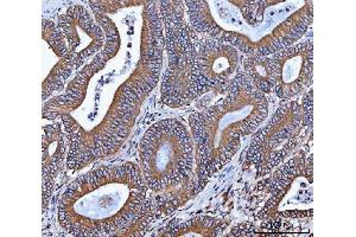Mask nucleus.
Instances as JSON below:
<instances>
[{
	"label": "nucleus",
	"instance_id": "1",
	"mask_svg": "<svg viewBox=\"0 0 356 237\" xmlns=\"http://www.w3.org/2000/svg\"><path fill=\"white\" fill-rule=\"evenodd\" d=\"M147 190L142 170L131 161L90 170L62 193L58 222L72 236L120 235L149 213Z\"/></svg>",
	"mask_w": 356,
	"mask_h": 237
},
{
	"label": "nucleus",
	"instance_id": "2",
	"mask_svg": "<svg viewBox=\"0 0 356 237\" xmlns=\"http://www.w3.org/2000/svg\"><path fill=\"white\" fill-rule=\"evenodd\" d=\"M268 115V100L243 70L227 90L226 97L188 121L196 145L194 195L226 166L239 151L243 137L254 133Z\"/></svg>",
	"mask_w": 356,
	"mask_h": 237
},
{
	"label": "nucleus",
	"instance_id": "3",
	"mask_svg": "<svg viewBox=\"0 0 356 237\" xmlns=\"http://www.w3.org/2000/svg\"><path fill=\"white\" fill-rule=\"evenodd\" d=\"M168 67L163 76L161 100L171 108L191 104L207 92L200 80L193 30L184 19L182 0L159 1Z\"/></svg>",
	"mask_w": 356,
	"mask_h": 237
},
{
	"label": "nucleus",
	"instance_id": "4",
	"mask_svg": "<svg viewBox=\"0 0 356 237\" xmlns=\"http://www.w3.org/2000/svg\"><path fill=\"white\" fill-rule=\"evenodd\" d=\"M140 170L154 193L186 184L194 170V141L177 119L156 122L146 131L139 146Z\"/></svg>",
	"mask_w": 356,
	"mask_h": 237
},
{
	"label": "nucleus",
	"instance_id": "5",
	"mask_svg": "<svg viewBox=\"0 0 356 237\" xmlns=\"http://www.w3.org/2000/svg\"><path fill=\"white\" fill-rule=\"evenodd\" d=\"M304 129L308 127L304 124L302 105L297 101L285 104L255 134L245 154V164L254 166L257 177L271 173L291 154Z\"/></svg>",
	"mask_w": 356,
	"mask_h": 237
},
{
	"label": "nucleus",
	"instance_id": "6",
	"mask_svg": "<svg viewBox=\"0 0 356 237\" xmlns=\"http://www.w3.org/2000/svg\"><path fill=\"white\" fill-rule=\"evenodd\" d=\"M271 195L259 218H302L312 216V157L300 153L275 171L268 181Z\"/></svg>",
	"mask_w": 356,
	"mask_h": 237
},
{
	"label": "nucleus",
	"instance_id": "7",
	"mask_svg": "<svg viewBox=\"0 0 356 237\" xmlns=\"http://www.w3.org/2000/svg\"><path fill=\"white\" fill-rule=\"evenodd\" d=\"M58 26L63 33L68 54L58 60L69 75L83 65L86 60L97 56L106 43L104 30L95 24L93 17L82 5H72L58 18Z\"/></svg>",
	"mask_w": 356,
	"mask_h": 237
},
{
	"label": "nucleus",
	"instance_id": "8",
	"mask_svg": "<svg viewBox=\"0 0 356 237\" xmlns=\"http://www.w3.org/2000/svg\"><path fill=\"white\" fill-rule=\"evenodd\" d=\"M200 80L207 92H227L240 72L239 50L222 40L204 37L195 43Z\"/></svg>",
	"mask_w": 356,
	"mask_h": 237
},
{
	"label": "nucleus",
	"instance_id": "9",
	"mask_svg": "<svg viewBox=\"0 0 356 237\" xmlns=\"http://www.w3.org/2000/svg\"><path fill=\"white\" fill-rule=\"evenodd\" d=\"M275 65V94L282 100H290L312 85L314 44L312 40L297 43L272 54Z\"/></svg>",
	"mask_w": 356,
	"mask_h": 237
},
{
	"label": "nucleus",
	"instance_id": "10",
	"mask_svg": "<svg viewBox=\"0 0 356 237\" xmlns=\"http://www.w3.org/2000/svg\"><path fill=\"white\" fill-rule=\"evenodd\" d=\"M67 134L62 129L61 122L43 127L42 138V176H43V213H47L49 202L53 195L54 184L65 165L67 149H69Z\"/></svg>",
	"mask_w": 356,
	"mask_h": 237
},
{
	"label": "nucleus",
	"instance_id": "11",
	"mask_svg": "<svg viewBox=\"0 0 356 237\" xmlns=\"http://www.w3.org/2000/svg\"><path fill=\"white\" fill-rule=\"evenodd\" d=\"M102 70V68L97 67L92 62L86 65L70 82L63 95L45 102L43 106V119L56 121V119H61L65 114H70L73 111H76L85 101L92 77Z\"/></svg>",
	"mask_w": 356,
	"mask_h": 237
},
{
	"label": "nucleus",
	"instance_id": "12",
	"mask_svg": "<svg viewBox=\"0 0 356 237\" xmlns=\"http://www.w3.org/2000/svg\"><path fill=\"white\" fill-rule=\"evenodd\" d=\"M228 227V222L211 216H199L189 221L177 223L171 222L158 231L162 237H215L223 233Z\"/></svg>",
	"mask_w": 356,
	"mask_h": 237
},
{
	"label": "nucleus",
	"instance_id": "13",
	"mask_svg": "<svg viewBox=\"0 0 356 237\" xmlns=\"http://www.w3.org/2000/svg\"><path fill=\"white\" fill-rule=\"evenodd\" d=\"M243 72L260 92H275V65L270 56L245 55L243 60Z\"/></svg>",
	"mask_w": 356,
	"mask_h": 237
},
{
	"label": "nucleus",
	"instance_id": "14",
	"mask_svg": "<svg viewBox=\"0 0 356 237\" xmlns=\"http://www.w3.org/2000/svg\"><path fill=\"white\" fill-rule=\"evenodd\" d=\"M234 4L236 8H240L241 15L245 18L248 26L257 28L264 22V13L267 8H271L273 5L282 4L283 1H229Z\"/></svg>",
	"mask_w": 356,
	"mask_h": 237
},
{
	"label": "nucleus",
	"instance_id": "15",
	"mask_svg": "<svg viewBox=\"0 0 356 237\" xmlns=\"http://www.w3.org/2000/svg\"><path fill=\"white\" fill-rule=\"evenodd\" d=\"M42 38L49 47L53 49L54 53L60 60L67 56L68 54V45L65 40L63 33L58 25L54 24L51 20L43 18L42 22Z\"/></svg>",
	"mask_w": 356,
	"mask_h": 237
},
{
	"label": "nucleus",
	"instance_id": "16",
	"mask_svg": "<svg viewBox=\"0 0 356 237\" xmlns=\"http://www.w3.org/2000/svg\"><path fill=\"white\" fill-rule=\"evenodd\" d=\"M147 1H89L94 13L107 15L117 13L120 8L134 6V5H145Z\"/></svg>",
	"mask_w": 356,
	"mask_h": 237
},
{
	"label": "nucleus",
	"instance_id": "17",
	"mask_svg": "<svg viewBox=\"0 0 356 237\" xmlns=\"http://www.w3.org/2000/svg\"><path fill=\"white\" fill-rule=\"evenodd\" d=\"M312 95L314 92L309 90L303 97V102L300 104L302 108H303V119L304 124L308 127L309 129H312V117H314V112H312Z\"/></svg>",
	"mask_w": 356,
	"mask_h": 237
}]
</instances>
